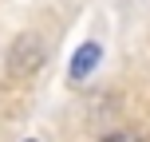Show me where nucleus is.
I'll use <instances>...</instances> for the list:
<instances>
[{"label":"nucleus","instance_id":"obj_4","mask_svg":"<svg viewBox=\"0 0 150 142\" xmlns=\"http://www.w3.org/2000/svg\"><path fill=\"white\" fill-rule=\"evenodd\" d=\"M28 142H36V138H28Z\"/></svg>","mask_w":150,"mask_h":142},{"label":"nucleus","instance_id":"obj_2","mask_svg":"<svg viewBox=\"0 0 150 142\" xmlns=\"http://www.w3.org/2000/svg\"><path fill=\"white\" fill-rule=\"evenodd\" d=\"M103 63V47H99V40H87V44H79V52L71 55V63H67V79L71 83H83L91 71Z\"/></svg>","mask_w":150,"mask_h":142},{"label":"nucleus","instance_id":"obj_1","mask_svg":"<svg viewBox=\"0 0 150 142\" xmlns=\"http://www.w3.org/2000/svg\"><path fill=\"white\" fill-rule=\"evenodd\" d=\"M47 55H52V47H47V40L40 36V32H20V36L8 44V55H4V75L8 79H28V75H36L40 67L47 63Z\"/></svg>","mask_w":150,"mask_h":142},{"label":"nucleus","instance_id":"obj_3","mask_svg":"<svg viewBox=\"0 0 150 142\" xmlns=\"http://www.w3.org/2000/svg\"><path fill=\"white\" fill-rule=\"evenodd\" d=\"M103 142H146L142 134H134V130H115V134H107Z\"/></svg>","mask_w":150,"mask_h":142}]
</instances>
